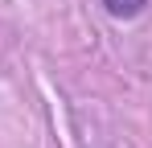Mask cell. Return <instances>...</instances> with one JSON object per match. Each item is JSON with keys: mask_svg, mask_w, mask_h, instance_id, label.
Returning <instances> with one entry per match:
<instances>
[{"mask_svg": "<svg viewBox=\"0 0 152 148\" xmlns=\"http://www.w3.org/2000/svg\"><path fill=\"white\" fill-rule=\"evenodd\" d=\"M144 8H148V0H103V12L111 21H136Z\"/></svg>", "mask_w": 152, "mask_h": 148, "instance_id": "1", "label": "cell"}]
</instances>
